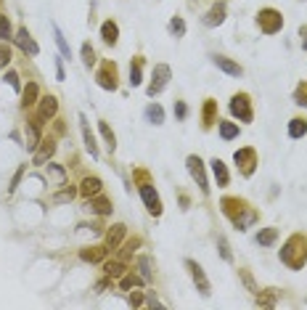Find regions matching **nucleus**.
I'll return each mask as SVG.
<instances>
[{
  "label": "nucleus",
  "instance_id": "1",
  "mask_svg": "<svg viewBox=\"0 0 307 310\" xmlns=\"http://www.w3.org/2000/svg\"><path fill=\"white\" fill-rule=\"evenodd\" d=\"M220 207H222V215H225V218L233 223L239 231H247L252 223L259 218V215L252 210L247 201H244V199H236V196H222Z\"/></svg>",
  "mask_w": 307,
  "mask_h": 310
},
{
  "label": "nucleus",
  "instance_id": "2",
  "mask_svg": "<svg viewBox=\"0 0 307 310\" xmlns=\"http://www.w3.org/2000/svg\"><path fill=\"white\" fill-rule=\"evenodd\" d=\"M281 262L291 270H302L307 262V236H302V234L289 236V242L281 249Z\"/></svg>",
  "mask_w": 307,
  "mask_h": 310
},
{
  "label": "nucleus",
  "instance_id": "3",
  "mask_svg": "<svg viewBox=\"0 0 307 310\" xmlns=\"http://www.w3.org/2000/svg\"><path fill=\"white\" fill-rule=\"evenodd\" d=\"M257 27H259V32L262 35H275V32H281L283 29V16H281V11H275V8H262L257 13Z\"/></svg>",
  "mask_w": 307,
  "mask_h": 310
},
{
  "label": "nucleus",
  "instance_id": "4",
  "mask_svg": "<svg viewBox=\"0 0 307 310\" xmlns=\"http://www.w3.org/2000/svg\"><path fill=\"white\" fill-rule=\"evenodd\" d=\"M230 114L233 117H239L241 122H252L255 120V112H252V98L247 96V93H236L233 98H230Z\"/></svg>",
  "mask_w": 307,
  "mask_h": 310
},
{
  "label": "nucleus",
  "instance_id": "5",
  "mask_svg": "<svg viewBox=\"0 0 307 310\" xmlns=\"http://www.w3.org/2000/svg\"><path fill=\"white\" fill-rule=\"evenodd\" d=\"M233 162L239 165L241 175L249 178V175H255V167H257V151L252 149V146H247V149H239V151L233 154Z\"/></svg>",
  "mask_w": 307,
  "mask_h": 310
},
{
  "label": "nucleus",
  "instance_id": "6",
  "mask_svg": "<svg viewBox=\"0 0 307 310\" xmlns=\"http://www.w3.org/2000/svg\"><path fill=\"white\" fill-rule=\"evenodd\" d=\"M167 82H170V66H167V64H156V66H154V80L149 82L146 93H149L151 98L159 96V93L167 88Z\"/></svg>",
  "mask_w": 307,
  "mask_h": 310
},
{
  "label": "nucleus",
  "instance_id": "7",
  "mask_svg": "<svg viewBox=\"0 0 307 310\" xmlns=\"http://www.w3.org/2000/svg\"><path fill=\"white\" fill-rule=\"evenodd\" d=\"M138 191H141V199H143V204H146V210H149L151 215H162V199H159V193L154 191V186L151 183H141L138 186Z\"/></svg>",
  "mask_w": 307,
  "mask_h": 310
},
{
  "label": "nucleus",
  "instance_id": "8",
  "mask_svg": "<svg viewBox=\"0 0 307 310\" xmlns=\"http://www.w3.org/2000/svg\"><path fill=\"white\" fill-rule=\"evenodd\" d=\"M96 80L98 85H101L103 90H117V64L114 61H103L101 69H98V74H96Z\"/></svg>",
  "mask_w": 307,
  "mask_h": 310
},
{
  "label": "nucleus",
  "instance_id": "9",
  "mask_svg": "<svg viewBox=\"0 0 307 310\" xmlns=\"http://www.w3.org/2000/svg\"><path fill=\"white\" fill-rule=\"evenodd\" d=\"M186 165H188V173H191V178L196 181V186L202 188V193H209V183H206V173H204V162L199 159V157H191L186 159Z\"/></svg>",
  "mask_w": 307,
  "mask_h": 310
},
{
  "label": "nucleus",
  "instance_id": "10",
  "mask_svg": "<svg viewBox=\"0 0 307 310\" xmlns=\"http://www.w3.org/2000/svg\"><path fill=\"white\" fill-rule=\"evenodd\" d=\"M186 268L191 270V278H194V284L199 286V294H202V297H209L212 286H209V281H206V276H204V268L199 265L196 260H186Z\"/></svg>",
  "mask_w": 307,
  "mask_h": 310
},
{
  "label": "nucleus",
  "instance_id": "11",
  "mask_svg": "<svg viewBox=\"0 0 307 310\" xmlns=\"http://www.w3.org/2000/svg\"><path fill=\"white\" fill-rule=\"evenodd\" d=\"M80 130H82V141H85V149L90 151V157L98 159V146H96V138L90 133V125H88V117L80 114Z\"/></svg>",
  "mask_w": 307,
  "mask_h": 310
},
{
  "label": "nucleus",
  "instance_id": "12",
  "mask_svg": "<svg viewBox=\"0 0 307 310\" xmlns=\"http://www.w3.org/2000/svg\"><path fill=\"white\" fill-rule=\"evenodd\" d=\"M16 45L24 53H29V56H37V53H40V48H37V43L32 40V35L27 32V27H21L19 32H16Z\"/></svg>",
  "mask_w": 307,
  "mask_h": 310
},
{
  "label": "nucleus",
  "instance_id": "13",
  "mask_svg": "<svg viewBox=\"0 0 307 310\" xmlns=\"http://www.w3.org/2000/svg\"><path fill=\"white\" fill-rule=\"evenodd\" d=\"M56 112H58V101L56 96H45L40 98V109H37V120H51V117H56Z\"/></svg>",
  "mask_w": 307,
  "mask_h": 310
},
{
  "label": "nucleus",
  "instance_id": "14",
  "mask_svg": "<svg viewBox=\"0 0 307 310\" xmlns=\"http://www.w3.org/2000/svg\"><path fill=\"white\" fill-rule=\"evenodd\" d=\"M225 8H228V5L222 3V0H220V3H214L212 8L206 11L204 24H206V27H217V24H222V21H225Z\"/></svg>",
  "mask_w": 307,
  "mask_h": 310
},
{
  "label": "nucleus",
  "instance_id": "15",
  "mask_svg": "<svg viewBox=\"0 0 307 310\" xmlns=\"http://www.w3.org/2000/svg\"><path fill=\"white\" fill-rule=\"evenodd\" d=\"M212 61H214V66L222 69V72L230 74V77H241V74H244V69L236 64V61H230L228 56H212Z\"/></svg>",
  "mask_w": 307,
  "mask_h": 310
},
{
  "label": "nucleus",
  "instance_id": "16",
  "mask_svg": "<svg viewBox=\"0 0 307 310\" xmlns=\"http://www.w3.org/2000/svg\"><path fill=\"white\" fill-rule=\"evenodd\" d=\"M40 125L43 122H27V127H24V138H27V149L29 151H35L37 146H40Z\"/></svg>",
  "mask_w": 307,
  "mask_h": 310
},
{
  "label": "nucleus",
  "instance_id": "17",
  "mask_svg": "<svg viewBox=\"0 0 307 310\" xmlns=\"http://www.w3.org/2000/svg\"><path fill=\"white\" fill-rule=\"evenodd\" d=\"M209 165H212V175H214V181H217V186H220V188H225V186L230 183V175H228V167H225V162L214 157V159L209 162Z\"/></svg>",
  "mask_w": 307,
  "mask_h": 310
},
{
  "label": "nucleus",
  "instance_id": "18",
  "mask_svg": "<svg viewBox=\"0 0 307 310\" xmlns=\"http://www.w3.org/2000/svg\"><path fill=\"white\" fill-rule=\"evenodd\" d=\"M53 154H56V143H53V138L40 141V149H35V165H45Z\"/></svg>",
  "mask_w": 307,
  "mask_h": 310
},
{
  "label": "nucleus",
  "instance_id": "19",
  "mask_svg": "<svg viewBox=\"0 0 307 310\" xmlns=\"http://www.w3.org/2000/svg\"><path fill=\"white\" fill-rule=\"evenodd\" d=\"M125 231H127V226H122V223L111 226L109 234H106V249H117L122 244V239H125Z\"/></svg>",
  "mask_w": 307,
  "mask_h": 310
},
{
  "label": "nucleus",
  "instance_id": "20",
  "mask_svg": "<svg viewBox=\"0 0 307 310\" xmlns=\"http://www.w3.org/2000/svg\"><path fill=\"white\" fill-rule=\"evenodd\" d=\"M101 37H103V43L106 45H117L119 40V27H117V21H103L101 24Z\"/></svg>",
  "mask_w": 307,
  "mask_h": 310
},
{
  "label": "nucleus",
  "instance_id": "21",
  "mask_svg": "<svg viewBox=\"0 0 307 310\" xmlns=\"http://www.w3.org/2000/svg\"><path fill=\"white\" fill-rule=\"evenodd\" d=\"M88 207H90L93 212H98V215H111V210H114V207H111V201L106 199V196H98V193H96V196H90Z\"/></svg>",
  "mask_w": 307,
  "mask_h": 310
},
{
  "label": "nucleus",
  "instance_id": "22",
  "mask_svg": "<svg viewBox=\"0 0 307 310\" xmlns=\"http://www.w3.org/2000/svg\"><path fill=\"white\" fill-rule=\"evenodd\" d=\"M101 188H103L101 178L90 175V178H85V181H82V188H80V193H82V196H96V193H101Z\"/></svg>",
  "mask_w": 307,
  "mask_h": 310
},
{
  "label": "nucleus",
  "instance_id": "23",
  "mask_svg": "<svg viewBox=\"0 0 307 310\" xmlns=\"http://www.w3.org/2000/svg\"><path fill=\"white\" fill-rule=\"evenodd\" d=\"M106 252H109L106 247H85V249L80 252V257L85 260V262H101Z\"/></svg>",
  "mask_w": 307,
  "mask_h": 310
},
{
  "label": "nucleus",
  "instance_id": "24",
  "mask_svg": "<svg viewBox=\"0 0 307 310\" xmlns=\"http://www.w3.org/2000/svg\"><path fill=\"white\" fill-rule=\"evenodd\" d=\"M141 72H143V56H135L133 64H130V85H133V88L143 82V74Z\"/></svg>",
  "mask_w": 307,
  "mask_h": 310
},
{
  "label": "nucleus",
  "instance_id": "25",
  "mask_svg": "<svg viewBox=\"0 0 307 310\" xmlns=\"http://www.w3.org/2000/svg\"><path fill=\"white\" fill-rule=\"evenodd\" d=\"M217 127H220V138H222V141H233V138H239V125H236V122L222 120V122H217Z\"/></svg>",
  "mask_w": 307,
  "mask_h": 310
},
{
  "label": "nucleus",
  "instance_id": "26",
  "mask_svg": "<svg viewBox=\"0 0 307 310\" xmlns=\"http://www.w3.org/2000/svg\"><path fill=\"white\" fill-rule=\"evenodd\" d=\"M214 117H217V101L206 98L204 101V112H202V120H204V127H212Z\"/></svg>",
  "mask_w": 307,
  "mask_h": 310
},
{
  "label": "nucleus",
  "instance_id": "27",
  "mask_svg": "<svg viewBox=\"0 0 307 310\" xmlns=\"http://www.w3.org/2000/svg\"><path fill=\"white\" fill-rule=\"evenodd\" d=\"M289 135L291 138H305L307 135V120L305 117H294L289 122Z\"/></svg>",
  "mask_w": 307,
  "mask_h": 310
},
{
  "label": "nucleus",
  "instance_id": "28",
  "mask_svg": "<svg viewBox=\"0 0 307 310\" xmlns=\"http://www.w3.org/2000/svg\"><path fill=\"white\" fill-rule=\"evenodd\" d=\"M37 104V85L35 82H27V88L21 90V106L24 109H29V106Z\"/></svg>",
  "mask_w": 307,
  "mask_h": 310
},
{
  "label": "nucleus",
  "instance_id": "29",
  "mask_svg": "<svg viewBox=\"0 0 307 310\" xmlns=\"http://www.w3.org/2000/svg\"><path fill=\"white\" fill-rule=\"evenodd\" d=\"M146 120H149L151 125H162V122H164V109L159 104L146 106Z\"/></svg>",
  "mask_w": 307,
  "mask_h": 310
},
{
  "label": "nucleus",
  "instance_id": "30",
  "mask_svg": "<svg viewBox=\"0 0 307 310\" xmlns=\"http://www.w3.org/2000/svg\"><path fill=\"white\" fill-rule=\"evenodd\" d=\"M98 130H101V135H103V141H106V146H109V151H114L117 149V135H114V130L106 125V122L101 120L98 122Z\"/></svg>",
  "mask_w": 307,
  "mask_h": 310
},
{
  "label": "nucleus",
  "instance_id": "31",
  "mask_svg": "<svg viewBox=\"0 0 307 310\" xmlns=\"http://www.w3.org/2000/svg\"><path fill=\"white\" fill-rule=\"evenodd\" d=\"M275 239H278V228H265V231L257 234V244L270 247V244H275Z\"/></svg>",
  "mask_w": 307,
  "mask_h": 310
},
{
  "label": "nucleus",
  "instance_id": "32",
  "mask_svg": "<svg viewBox=\"0 0 307 310\" xmlns=\"http://www.w3.org/2000/svg\"><path fill=\"white\" fill-rule=\"evenodd\" d=\"M53 37H56V45H58L61 56H64V59H72V48H69V43L64 40V35H61L58 27H53Z\"/></svg>",
  "mask_w": 307,
  "mask_h": 310
},
{
  "label": "nucleus",
  "instance_id": "33",
  "mask_svg": "<svg viewBox=\"0 0 307 310\" xmlns=\"http://www.w3.org/2000/svg\"><path fill=\"white\" fill-rule=\"evenodd\" d=\"M167 29H170L172 37H183V35H186V21H183L180 16H175L170 24H167Z\"/></svg>",
  "mask_w": 307,
  "mask_h": 310
},
{
  "label": "nucleus",
  "instance_id": "34",
  "mask_svg": "<svg viewBox=\"0 0 307 310\" xmlns=\"http://www.w3.org/2000/svg\"><path fill=\"white\" fill-rule=\"evenodd\" d=\"M82 64H85L88 69L96 64V51H93V45H90V43H82Z\"/></svg>",
  "mask_w": 307,
  "mask_h": 310
},
{
  "label": "nucleus",
  "instance_id": "35",
  "mask_svg": "<svg viewBox=\"0 0 307 310\" xmlns=\"http://www.w3.org/2000/svg\"><path fill=\"white\" fill-rule=\"evenodd\" d=\"M103 273L109 276V278H119L122 273H125V265H122V262H106V265H103Z\"/></svg>",
  "mask_w": 307,
  "mask_h": 310
},
{
  "label": "nucleus",
  "instance_id": "36",
  "mask_svg": "<svg viewBox=\"0 0 307 310\" xmlns=\"http://www.w3.org/2000/svg\"><path fill=\"white\" fill-rule=\"evenodd\" d=\"M138 268H141V276L146 278V281H151V260L149 257H146V254H143V257H138Z\"/></svg>",
  "mask_w": 307,
  "mask_h": 310
},
{
  "label": "nucleus",
  "instance_id": "37",
  "mask_svg": "<svg viewBox=\"0 0 307 310\" xmlns=\"http://www.w3.org/2000/svg\"><path fill=\"white\" fill-rule=\"evenodd\" d=\"M273 300H275V289H267L265 294H262V292L257 294V305H262V308H270Z\"/></svg>",
  "mask_w": 307,
  "mask_h": 310
},
{
  "label": "nucleus",
  "instance_id": "38",
  "mask_svg": "<svg viewBox=\"0 0 307 310\" xmlns=\"http://www.w3.org/2000/svg\"><path fill=\"white\" fill-rule=\"evenodd\" d=\"M11 37V21L8 16H0V43H5Z\"/></svg>",
  "mask_w": 307,
  "mask_h": 310
},
{
  "label": "nucleus",
  "instance_id": "39",
  "mask_svg": "<svg viewBox=\"0 0 307 310\" xmlns=\"http://www.w3.org/2000/svg\"><path fill=\"white\" fill-rule=\"evenodd\" d=\"M239 276H241V281L247 284V289L252 292V294H259V289H257V284H255V278L249 276V270H239Z\"/></svg>",
  "mask_w": 307,
  "mask_h": 310
},
{
  "label": "nucleus",
  "instance_id": "40",
  "mask_svg": "<svg viewBox=\"0 0 307 310\" xmlns=\"http://www.w3.org/2000/svg\"><path fill=\"white\" fill-rule=\"evenodd\" d=\"M294 101L299 106H307V82L297 85V93H294Z\"/></svg>",
  "mask_w": 307,
  "mask_h": 310
},
{
  "label": "nucleus",
  "instance_id": "41",
  "mask_svg": "<svg viewBox=\"0 0 307 310\" xmlns=\"http://www.w3.org/2000/svg\"><path fill=\"white\" fill-rule=\"evenodd\" d=\"M8 64H11V48L5 43H0V69L8 66Z\"/></svg>",
  "mask_w": 307,
  "mask_h": 310
},
{
  "label": "nucleus",
  "instance_id": "42",
  "mask_svg": "<svg viewBox=\"0 0 307 310\" xmlns=\"http://www.w3.org/2000/svg\"><path fill=\"white\" fill-rule=\"evenodd\" d=\"M146 281V278L141 276V278H138V276H125V278H122V289H130V286H138V284H143Z\"/></svg>",
  "mask_w": 307,
  "mask_h": 310
},
{
  "label": "nucleus",
  "instance_id": "43",
  "mask_svg": "<svg viewBox=\"0 0 307 310\" xmlns=\"http://www.w3.org/2000/svg\"><path fill=\"white\" fill-rule=\"evenodd\" d=\"M217 244H220V254H222V260H228V262L233 260V254H230V247H228V242H225V239L220 236V239H217Z\"/></svg>",
  "mask_w": 307,
  "mask_h": 310
},
{
  "label": "nucleus",
  "instance_id": "44",
  "mask_svg": "<svg viewBox=\"0 0 307 310\" xmlns=\"http://www.w3.org/2000/svg\"><path fill=\"white\" fill-rule=\"evenodd\" d=\"M5 80H8V85H11L13 90H21V82H19V74L16 72H8V74H5Z\"/></svg>",
  "mask_w": 307,
  "mask_h": 310
},
{
  "label": "nucleus",
  "instance_id": "45",
  "mask_svg": "<svg viewBox=\"0 0 307 310\" xmlns=\"http://www.w3.org/2000/svg\"><path fill=\"white\" fill-rule=\"evenodd\" d=\"M138 244H141V239H133V242H127V244H125V249H122V257H130Z\"/></svg>",
  "mask_w": 307,
  "mask_h": 310
},
{
  "label": "nucleus",
  "instance_id": "46",
  "mask_svg": "<svg viewBox=\"0 0 307 310\" xmlns=\"http://www.w3.org/2000/svg\"><path fill=\"white\" fill-rule=\"evenodd\" d=\"M175 114H178V120H186V114H188V106L183 104V101H178V104H175Z\"/></svg>",
  "mask_w": 307,
  "mask_h": 310
},
{
  "label": "nucleus",
  "instance_id": "47",
  "mask_svg": "<svg viewBox=\"0 0 307 310\" xmlns=\"http://www.w3.org/2000/svg\"><path fill=\"white\" fill-rule=\"evenodd\" d=\"M48 170H51V175H53V178H58V181L64 178V170H61V167H56V165H48Z\"/></svg>",
  "mask_w": 307,
  "mask_h": 310
},
{
  "label": "nucleus",
  "instance_id": "48",
  "mask_svg": "<svg viewBox=\"0 0 307 310\" xmlns=\"http://www.w3.org/2000/svg\"><path fill=\"white\" fill-rule=\"evenodd\" d=\"M130 305H143V297H141V292H135V294H130Z\"/></svg>",
  "mask_w": 307,
  "mask_h": 310
},
{
  "label": "nucleus",
  "instance_id": "49",
  "mask_svg": "<svg viewBox=\"0 0 307 310\" xmlns=\"http://www.w3.org/2000/svg\"><path fill=\"white\" fill-rule=\"evenodd\" d=\"M72 196H74V188H69V191H61L56 199H58V201H64V199H72Z\"/></svg>",
  "mask_w": 307,
  "mask_h": 310
},
{
  "label": "nucleus",
  "instance_id": "50",
  "mask_svg": "<svg viewBox=\"0 0 307 310\" xmlns=\"http://www.w3.org/2000/svg\"><path fill=\"white\" fill-rule=\"evenodd\" d=\"M21 175H24V167H21V170H19V173H16V175H13V183H11V191H13V188H16V186H19V181H21Z\"/></svg>",
  "mask_w": 307,
  "mask_h": 310
},
{
  "label": "nucleus",
  "instance_id": "51",
  "mask_svg": "<svg viewBox=\"0 0 307 310\" xmlns=\"http://www.w3.org/2000/svg\"><path fill=\"white\" fill-rule=\"evenodd\" d=\"M56 77H58V80H64V66H61V59H58V64H56Z\"/></svg>",
  "mask_w": 307,
  "mask_h": 310
},
{
  "label": "nucleus",
  "instance_id": "52",
  "mask_svg": "<svg viewBox=\"0 0 307 310\" xmlns=\"http://www.w3.org/2000/svg\"><path fill=\"white\" fill-rule=\"evenodd\" d=\"M149 305H151V308H159V300L154 297V294H149Z\"/></svg>",
  "mask_w": 307,
  "mask_h": 310
},
{
  "label": "nucleus",
  "instance_id": "53",
  "mask_svg": "<svg viewBox=\"0 0 307 310\" xmlns=\"http://www.w3.org/2000/svg\"><path fill=\"white\" fill-rule=\"evenodd\" d=\"M299 35H305V40H302V45H305V48H307V27L302 29V32H299Z\"/></svg>",
  "mask_w": 307,
  "mask_h": 310
}]
</instances>
